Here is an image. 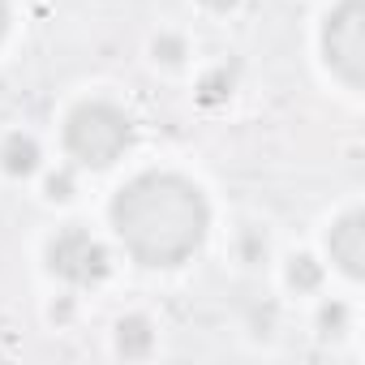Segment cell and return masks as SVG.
I'll return each instance as SVG.
<instances>
[{
    "label": "cell",
    "instance_id": "cell-2",
    "mask_svg": "<svg viewBox=\"0 0 365 365\" xmlns=\"http://www.w3.org/2000/svg\"><path fill=\"white\" fill-rule=\"evenodd\" d=\"M129 116L112 103H82L69 125H65V142L82 163L108 168L112 159H120V150L129 146Z\"/></svg>",
    "mask_w": 365,
    "mask_h": 365
},
{
    "label": "cell",
    "instance_id": "cell-8",
    "mask_svg": "<svg viewBox=\"0 0 365 365\" xmlns=\"http://www.w3.org/2000/svg\"><path fill=\"white\" fill-rule=\"evenodd\" d=\"M318 279H322V267L309 254H297L292 267H288V284L292 288H318Z\"/></svg>",
    "mask_w": 365,
    "mask_h": 365
},
{
    "label": "cell",
    "instance_id": "cell-6",
    "mask_svg": "<svg viewBox=\"0 0 365 365\" xmlns=\"http://www.w3.org/2000/svg\"><path fill=\"white\" fill-rule=\"evenodd\" d=\"M150 344H155V331H150L146 318H120V327H116V348H120V356H146Z\"/></svg>",
    "mask_w": 365,
    "mask_h": 365
},
{
    "label": "cell",
    "instance_id": "cell-5",
    "mask_svg": "<svg viewBox=\"0 0 365 365\" xmlns=\"http://www.w3.org/2000/svg\"><path fill=\"white\" fill-rule=\"evenodd\" d=\"M331 258L344 267V275L361 279L365 275V215L352 211L331 228Z\"/></svg>",
    "mask_w": 365,
    "mask_h": 365
},
{
    "label": "cell",
    "instance_id": "cell-10",
    "mask_svg": "<svg viewBox=\"0 0 365 365\" xmlns=\"http://www.w3.org/2000/svg\"><path fill=\"white\" fill-rule=\"evenodd\" d=\"M155 56L159 61H180V56H185V43L172 39V35H163V39H155Z\"/></svg>",
    "mask_w": 365,
    "mask_h": 365
},
{
    "label": "cell",
    "instance_id": "cell-9",
    "mask_svg": "<svg viewBox=\"0 0 365 365\" xmlns=\"http://www.w3.org/2000/svg\"><path fill=\"white\" fill-rule=\"evenodd\" d=\"M228 91H232V78H228V69H220L202 82V103H220V99H228Z\"/></svg>",
    "mask_w": 365,
    "mask_h": 365
},
{
    "label": "cell",
    "instance_id": "cell-12",
    "mask_svg": "<svg viewBox=\"0 0 365 365\" xmlns=\"http://www.w3.org/2000/svg\"><path fill=\"white\" fill-rule=\"evenodd\" d=\"M69 190H73V180H69V176H52V180H48V198H56V202H65Z\"/></svg>",
    "mask_w": 365,
    "mask_h": 365
},
{
    "label": "cell",
    "instance_id": "cell-3",
    "mask_svg": "<svg viewBox=\"0 0 365 365\" xmlns=\"http://www.w3.org/2000/svg\"><path fill=\"white\" fill-rule=\"evenodd\" d=\"M322 52H327V65L348 86H365V5L361 0H344L327 18Z\"/></svg>",
    "mask_w": 365,
    "mask_h": 365
},
{
    "label": "cell",
    "instance_id": "cell-1",
    "mask_svg": "<svg viewBox=\"0 0 365 365\" xmlns=\"http://www.w3.org/2000/svg\"><path fill=\"white\" fill-rule=\"evenodd\" d=\"M112 224L142 267H176L202 245L211 211L194 180L176 172H146L116 194Z\"/></svg>",
    "mask_w": 365,
    "mask_h": 365
},
{
    "label": "cell",
    "instance_id": "cell-13",
    "mask_svg": "<svg viewBox=\"0 0 365 365\" xmlns=\"http://www.w3.org/2000/svg\"><path fill=\"white\" fill-rule=\"evenodd\" d=\"M202 5H207V9H215V14H228L237 0H202Z\"/></svg>",
    "mask_w": 365,
    "mask_h": 365
},
{
    "label": "cell",
    "instance_id": "cell-4",
    "mask_svg": "<svg viewBox=\"0 0 365 365\" xmlns=\"http://www.w3.org/2000/svg\"><path fill=\"white\" fill-rule=\"evenodd\" d=\"M48 267L61 275V279H73V284H95L108 275V250L99 241H91L82 228H65L52 245H48Z\"/></svg>",
    "mask_w": 365,
    "mask_h": 365
},
{
    "label": "cell",
    "instance_id": "cell-11",
    "mask_svg": "<svg viewBox=\"0 0 365 365\" xmlns=\"http://www.w3.org/2000/svg\"><path fill=\"white\" fill-rule=\"evenodd\" d=\"M318 322H322L327 331H339V327H344V305H322Z\"/></svg>",
    "mask_w": 365,
    "mask_h": 365
},
{
    "label": "cell",
    "instance_id": "cell-14",
    "mask_svg": "<svg viewBox=\"0 0 365 365\" xmlns=\"http://www.w3.org/2000/svg\"><path fill=\"white\" fill-rule=\"evenodd\" d=\"M5 26H9V5L0 0V35H5Z\"/></svg>",
    "mask_w": 365,
    "mask_h": 365
},
{
    "label": "cell",
    "instance_id": "cell-7",
    "mask_svg": "<svg viewBox=\"0 0 365 365\" xmlns=\"http://www.w3.org/2000/svg\"><path fill=\"white\" fill-rule=\"evenodd\" d=\"M5 172L9 176H26V172H35L39 168V146L31 142V138H22V133H14L9 142H5Z\"/></svg>",
    "mask_w": 365,
    "mask_h": 365
}]
</instances>
